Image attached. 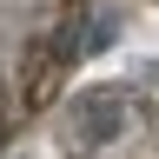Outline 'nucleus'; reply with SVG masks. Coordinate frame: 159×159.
Segmentation results:
<instances>
[{
    "mask_svg": "<svg viewBox=\"0 0 159 159\" xmlns=\"http://www.w3.org/2000/svg\"><path fill=\"white\" fill-rule=\"evenodd\" d=\"M86 0H0V146L60 99L86 53Z\"/></svg>",
    "mask_w": 159,
    "mask_h": 159,
    "instance_id": "f257e3e1",
    "label": "nucleus"
}]
</instances>
